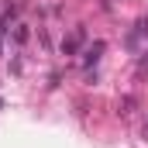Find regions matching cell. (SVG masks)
Masks as SVG:
<instances>
[{
	"label": "cell",
	"mask_w": 148,
	"mask_h": 148,
	"mask_svg": "<svg viewBox=\"0 0 148 148\" xmlns=\"http://www.w3.org/2000/svg\"><path fill=\"white\" fill-rule=\"evenodd\" d=\"M28 35H31V31H28V24H14V31H10L14 45H24V41H28Z\"/></svg>",
	"instance_id": "cell-2"
},
{
	"label": "cell",
	"mask_w": 148,
	"mask_h": 148,
	"mask_svg": "<svg viewBox=\"0 0 148 148\" xmlns=\"http://www.w3.org/2000/svg\"><path fill=\"white\" fill-rule=\"evenodd\" d=\"M117 107H121V114H131V110H134V97H121Z\"/></svg>",
	"instance_id": "cell-4"
},
{
	"label": "cell",
	"mask_w": 148,
	"mask_h": 148,
	"mask_svg": "<svg viewBox=\"0 0 148 148\" xmlns=\"http://www.w3.org/2000/svg\"><path fill=\"white\" fill-rule=\"evenodd\" d=\"M100 52H103V41H93V48L86 52V66H93V62L100 59Z\"/></svg>",
	"instance_id": "cell-3"
},
{
	"label": "cell",
	"mask_w": 148,
	"mask_h": 148,
	"mask_svg": "<svg viewBox=\"0 0 148 148\" xmlns=\"http://www.w3.org/2000/svg\"><path fill=\"white\" fill-rule=\"evenodd\" d=\"M83 38H86V31H83V28H76V35L62 41V55H76V48H79V41H83Z\"/></svg>",
	"instance_id": "cell-1"
}]
</instances>
